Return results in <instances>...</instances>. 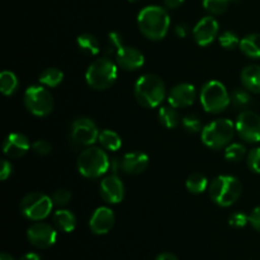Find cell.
Masks as SVG:
<instances>
[{
	"mask_svg": "<svg viewBox=\"0 0 260 260\" xmlns=\"http://www.w3.org/2000/svg\"><path fill=\"white\" fill-rule=\"evenodd\" d=\"M183 126L190 134H197V132H202V122L198 118L197 116H193V114H189V116H185L182 121Z\"/></svg>",
	"mask_w": 260,
	"mask_h": 260,
	"instance_id": "34",
	"label": "cell"
},
{
	"mask_svg": "<svg viewBox=\"0 0 260 260\" xmlns=\"http://www.w3.org/2000/svg\"><path fill=\"white\" fill-rule=\"evenodd\" d=\"M240 38L236 33L231 32V30H225L218 36V42L226 50H233L236 46H240Z\"/></svg>",
	"mask_w": 260,
	"mask_h": 260,
	"instance_id": "32",
	"label": "cell"
},
{
	"mask_svg": "<svg viewBox=\"0 0 260 260\" xmlns=\"http://www.w3.org/2000/svg\"><path fill=\"white\" fill-rule=\"evenodd\" d=\"M76 43L78 47L83 51L85 55L95 56L101 52V45L95 36L90 35V33H83L76 38Z\"/></svg>",
	"mask_w": 260,
	"mask_h": 260,
	"instance_id": "23",
	"label": "cell"
},
{
	"mask_svg": "<svg viewBox=\"0 0 260 260\" xmlns=\"http://www.w3.org/2000/svg\"><path fill=\"white\" fill-rule=\"evenodd\" d=\"M155 260H179V259H178L177 256L172 253H162V254H160V255H157Z\"/></svg>",
	"mask_w": 260,
	"mask_h": 260,
	"instance_id": "44",
	"label": "cell"
},
{
	"mask_svg": "<svg viewBox=\"0 0 260 260\" xmlns=\"http://www.w3.org/2000/svg\"><path fill=\"white\" fill-rule=\"evenodd\" d=\"M246 154V149L241 144H230L225 147V157L229 161H240Z\"/></svg>",
	"mask_w": 260,
	"mask_h": 260,
	"instance_id": "31",
	"label": "cell"
},
{
	"mask_svg": "<svg viewBox=\"0 0 260 260\" xmlns=\"http://www.w3.org/2000/svg\"><path fill=\"white\" fill-rule=\"evenodd\" d=\"M240 50L245 56L250 58H260V35L259 33H250L241 38Z\"/></svg>",
	"mask_w": 260,
	"mask_h": 260,
	"instance_id": "22",
	"label": "cell"
},
{
	"mask_svg": "<svg viewBox=\"0 0 260 260\" xmlns=\"http://www.w3.org/2000/svg\"><path fill=\"white\" fill-rule=\"evenodd\" d=\"M210 197L220 207H230L240 198L243 185L233 175H218L208 187Z\"/></svg>",
	"mask_w": 260,
	"mask_h": 260,
	"instance_id": "3",
	"label": "cell"
},
{
	"mask_svg": "<svg viewBox=\"0 0 260 260\" xmlns=\"http://www.w3.org/2000/svg\"><path fill=\"white\" fill-rule=\"evenodd\" d=\"M96 124L89 118H78L71 123L70 139L74 146L89 147L98 140Z\"/></svg>",
	"mask_w": 260,
	"mask_h": 260,
	"instance_id": "10",
	"label": "cell"
},
{
	"mask_svg": "<svg viewBox=\"0 0 260 260\" xmlns=\"http://www.w3.org/2000/svg\"><path fill=\"white\" fill-rule=\"evenodd\" d=\"M249 223L260 233V206L251 211V213L249 215Z\"/></svg>",
	"mask_w": 260,
	"mask_h": 260,
	"instance_id": "39",
	"label": "cell"
},
{
	"mask_svg": "<svg viewBox=\"0 0 260 260\" xmlns=\"http://www.w3.org/2000/svg\"><path fill=\"white\" fill-rule=\"evenodd\" d=\"M231 103L236 107V108L245 109L251 104V95L249 93L248 89L244 88H236L230 93Z\"/></svg>",
	"mask_w": 260,
	"mask_h": 260,
	"instance_id": "29",
	"label": "cell"
},
{
	"mask_svg": "<svg viewBox=\"0 0 260 260\" xmlns=\"http://www.w3.org/2000/svg\"><path fill=\"white\" fill-rule=\"evenodd\" d=\"M101 196L107 203L117 205L124 197V185L117 174H111L101 183Z\"/></svg>",
	"mask_w": 260,
	"mask_h": 260,
	"instance_id": "14",
	"label": "cell"
},
{
	"mask_svg": "<svg viewBox=\"0 0 260 260\" xmlns=\"http://www.w3.org/2000/svg\"><path fill=\"white\" fill-rule=\"evenodd\" d=\"M231 0H203V8L213 15L222 14L228 10Z\"/></svg>",
	"mask_w": 260,
	"mask_h": 260,
	"instance_id": "30",
	"label": "cell"
},
{
	"mask_svg": "<svg viewBox=\"0 0 260 260\" xmlns=\"http://www.w3.org/2000/svg\"><path fill=\"white\" fill-rule=\"evenodd\" d=\"M134 94L136 101L145 108H155L165 98V85L159 76L145 74L135 83Z\"/></svg>",
	"mask_w": 260,
	"mask_h": 260,
	"instance_id": "2",
	"label": "cell"
},
{
	"mask_svg": "<svg viewBox=\"0 0 260 260\" xmlns=\"http://www.w3.org/2000/svg\"><path fill=\"white\" fill-rule=\"evenodd\" d=\"M244 88L255 94H260V66L249 65L243 69L240 74Z\"/></svg>",
	"mask_w": 260,
	"mask_h": 260,
	"instance_id": "20",
	"label": "cell"
},
{
	"mask_svg": "<svg viewBox=\"0 0 260 260\" xmlns=\"http://www.w3.org/2000/svg\"><path fill=\"white\" fill-rule=\"evenodd\" d=\"M229 223L235 229H243L249 223V216L244 212H235L229 218Z\"/></svg>",
	"mask_w": 260,
	"mask_h": 260,
	"instance_id": "37",
	"label": "cell"
},
{
	"mask_svg": "<svg viewBox=\"0 0 260 260\" xmlns=\"http://www.w3.org/2000/svg\"><path fill=\"white\" fill-rule=\"evenodd\" d=\"M200 99L203 109L208 113H221L231 103L230 93L226 86L217 80H210L202 86Z\"/></svg>",
	"mask_w": 260,
	"mask_h": 260,
	"instance_id": "7",
	"label": "cell"
},
{
	"mask_svg": "<svg viewBox=\"0 0 260 260\" xmlns=\"http://www.w3.org/2000/svg\"><path fill=\"white\" fill-rule=\"evenodd\" d=\"M52 198L45 193L33 192L25 196L20 202V212L24 217L32 221H42L48 217L52 211Z\"/></svg>",
	"mask_w": 260,
	"mask_h": 260,
	"instance_id": "8",
	"label": "cell"
},
{
	"mask_svg": "<svg viewBox=\"0 0 260 260\" xmlns=\"http://www.w3.org/2000/svg\"><path fill=\"white\" fill-rule=\"evenodd\" d=\"M246 162H248V167L251 172L260 174V147L250 150L248 157H246Z\"/></svg>",
	"mask_w": 260,
	"mask_h": 260,
	"instance_id": "35",
	"label": "cell"
},
{
	"mask_svg": "<svg viewBox=\"0 0 260 260\" xmlns=\"http://www.w3.org/2000/svg\"><path fill=\"white\" fill-rule=\"evenodd\" d=\"M53 223L63 233H73L76 228V217L71 211L57 210L53 213Z\"/></svg>",
	"mask_w": 260,
	"mask_h": 260,
	"instance_id": "21",
	"label": "cell"
},
{
	"mask_svg": "<svg viewBox=\"0 0 260 260\" xmlns=\"http://www.w3.org/2000/svg\"><path fill=\"white\" fill-rule=\"evenodd\" d=\"M114 221H116V217L111 208L98 207L91 215L89 228H90L91 233H94L95 235H104L112 230V228L114 226Z\"/></svg>",
	"mask_w": 260,
	"mask_h": 260,
	"instance_id": "16",
	"label": "cell"
},
{
	"mask_svg": "<svg viewBox=\"0 0 260 260\" xmlns=\"http://www.w3.org/2000/svg\"><path fill=\"white\" fill-rule=\"evenodd\" d=\"M175 33H177L178 37L180 38H185L189 33V25L185 24V23H180L175 27Z\"/></svg>",
	"mask_w": 260,
	"mask_h": 260,
	"instance_id": "41",
	"label": "cell"
},
{
	"mask_svg": "<svg viewBox=\"0 0 260 260\" xmlns=\"http://www.w3.org/2000/svg\"><path fill=\"white\" fill-rule=\"evenodd\" d=\"M218 29H220V25H218L217 20L211 17V15H208V17L202 18L194 25L193 37H194L197 45L206 47V46H210L216 40L218 35Z\"/></svg>",
	"mask_w": 260,
	"mask_h": 260,
	"instance_id": "13",
	"label": "cell"
},
{
	"mask_svg": "<svg viewBox=\"0 0 260 260\" xmlns=\"http://www.w3.org/2000/svg\"><path fill=\"white\" fill-rule=\"evenodd\" d=\"M137 25L146 38L159 41L167 36L170 27V17L159 5H149L137 15Z\"/></svg>",
	"mask_w": 260,
	"mask_h": 260,
	"instance_id": "1",
	"label": "cell"
},
{
	"mask_svg": "<svg viewBox=\"0 0 260 260\" xmlns=\"http://www.w3.org/2000/svg\"><path fill=\"white\" fill-rule=\"evenodd\" d=\"M0 260H14V258H13L10 254L8 253H2V255H0Z\"/></svg>",
	"mask_w": 260,
	"mask_h": 260,
	"instance_id": "46",
	"label": "cell"
},
{
	"mask_svg": "<svg viewBox=\"0 0 260 260\" xmlns=\"http://www.w3.org/2000/svg\"><path fill=\"white\" fill-rule=\"evenodd\" d=\"M121 162L122 172L128 175H136L146 169L147 165H149V156L144 152H128L122 157Z\"/></svg>",
	"mask_w": 260,
	"mask_h": 260,
	"instance_id": "19",
	"label": "cell"
},
{
	"mask_svg": "<svg viewBox=\"0 0 260 260\" xmlns=\"http://www.w3.org/2000/svg\"><path fill=\"white\" fill-rule=\"evenodd\" d=\"M129 3H137V2H140V0H128Z\"/></svg>",
	"mask_w": 260,
	"mask_h": 260,
	"instance_id": "47",
	"label": "cell"
},
{
	"mask_svg": "<svg viewBox=\"0 0 260 260\" xmlns=\"http://www.w3.org/2000/svg\"><path fill=\"white\" fill-rule=\"evenodd\" d=\"M30 144L29 140L27 139V136H24L23 134H14L8 135L7 139L4 140V144H3V151L7 155L8 157H12V159H18V157L24 156L25 154L29 150Z\"/></svg>",
	"mask_w": 260,
	"mask_h": 260,
	"instance_id": "18",
	"label": "cell"
},
{
	"mask_svg": "<svg viewBox=\"0 0 260 260\" xmlns=\"http://www.w3.org/2000/svg\"><path fill=\"white\" fill-rule=\"evenodd\" d=\"M19 260H41V256L36 253H27L22 256Z\"/></svg>",
	"mask_w": 260,
	"mask_h": 260,
	"instance_id": "45",
	"label": "cell"
},
{
	"mask_svg": "<svg viewBox=\"0 0 260 260\" xmlns=\"http://www.w3.org/2000/svg\"><path fill=\"white\" fill-rule=\"evenodd\" d=\"M185 187L193 194H201L210 187V184H208V180L205 175L201 174V173H193L188 177Z\"/></svg>",
	"mask_w": 260,
	"mask_h": 260,
	"instance_id": "27",
	"label": "cell"
},
{
	"mask_svg": "<svg viewBox=\"0 0 260 260\" xmlns=\"http://www.w3.org/2000/svg\"><path fill=\"white\" fill-rule=\"evenodd\" d=\"M196 88L194 85L188 83L178 84L170 90L168 95V103L174 108H185L194 103Z\"/></svg>",
	"mask_w": 260,
	"mask_h": 260,
	"instance_id": "17",
	"label": "cell"
},
{
	"mask_svg": "<svg viewBox=\"0 0 260 260\" xmlns=\"http://www.w3.org/2000/svg\"><path fill=\"white\" fill-rule=\"evenodd\" d=\"M71 197H73V194H71L70 190L58 189L53 193L51 198H52L53 205L58 206V207H62V206H66L69 202H70Z\"/></svg>",
	"mask_w": 260,
	"mask_h": 260,
	"instance_id": "36",
	"label": "cell"
},
{
	"mask_svg": "<svg viewBox=\"0 0 260 260\" xmlns=\"http://www.w3.org/2000/svg\"><path fill=\"white\" fill-rule=\"evenodd\" d=\"M111 159L104 150L89 146L81 151L78 157V170L83 177L99 178L109 170Z\"/></svg>",
	"mask_w": 260,
	"mask_h": 260,
	"instance_id": "5",
	"label": "cell"
},
{
	"mask_svg": "<svg viewBox=\"0 0 260 260\" xmlns=\"http://www.w3.org/2000/svg\"><path fill=\"white\" fill-rule=\"evenodd\" d=\"M117 66L118 65L108 57L96 58L89 65L85 73L88 85L95 90H106L111 88L118 76Z\"/></svg>",
	"mask_w": 260,
	"mask_h": 260,
	"instance_id": "4",
	"label": "cell"
},
{
	"mask_svg": "<svg viewBox=\"0 0 260 260\" xmlns=\"http://www.w3.org/2000/svg\"><path fill=\"white\" fill-rule=\"evenodd\" d=\"M32 149L37 155L45 156V155L50 154L51 150H52V146H51L50 142L46 141V140H37L36 142H33Z\"/></svg>",
	"mask_w": 260,
	"mask_h": 260,
	"instance_id": "38",
	"label": "cell"
},
{
	"mask_svg": "<svg viewBox=\"0 0 260 260\" xmlns=\"http://www.w3.org/2000/svg\"><path fill=\"white\" fill-rule=\"evenodd\" d=\"M19 81H18L17 75L12 71H3L0 74V89L4 95H12L17 91Z\"/></svg>",
	"mask_w": 260,
	"mask_h": 260,
	"instance_id": "28",
	"label": "cell"
},
{
	"mask_svg": "<svg viewBox=\"0 0 260 260\" xmlns=\"http://www.w3.org/2000/svg\"><path fill=\"white\" fill-rule=\"evenodd\" d=\"M25 108L28 112L37 117H46L52 112L53 98L50 91L42 85H32L25 90L24 96Z\"/></svg>",
	"mask_w": 260,
	"mask_h": 260,
	"instance_id": "9",
	"label": "cell"
},
{
	"mask_svg": "<svg viewBox=\"0 0 260 260\" xmlns=\"http://www.w3.org/2000/svg\"><path fill=\"white\" fill-rule=\"evenodd\" d=\"M119 169L122 170V162L121 160H118L117 157L111 159V165H109V170L112 172V174H117L119 172Z\"/></svg>",
	"mask_w": 260,
	"mask_h": 260,
	"instance_id": "42",
	"label": "cell"
},
{
	"mask_svg": "<svg viewBox=\"0 0 260 260\" xmlns=\"http://www.w3.org/2000/svg\"><path fill=\"white\" fill-rule=\"evenodd\" d=\"M40 83L47 88H56L60 85L63 80V73L56 68H48L41 73Z\"/></svg>",
	"mask_w": 260,
	"mask_h": 260,
	"instance_id": "26",
	"label": "cell"
},
{
	"mask_svg": "<svg viewBox=\"0 0 260 260\" xmlns=\"http://www.w3.org/2000/svg\"><path fill=\"white\" fill-rule=\"evenodd\" d=\"M98 141L103 149L109 150V151H117L122 146V140L119 135L112 129H103L99 132Z\"/></svg>",
	"mask_w": 260,
	"mask_h": 260,
	"instance_id": "24",
	"label": "cell"
},
{
	"mask_svg": "<svg viewBox=\"0 0 260 260\" xmlns=\"http://www.w3.org/2000/svg\"><path fill=\"white\" fill-rule=\"evenodd\" d=\"M239 136L246 142L255 144L260 141V116L253 111H243L235 123Z\"/></svg>",
	"mask_w": 260,
	"mask_h": 260,
	"instance_id": "11",
	"label": "cell"
},
{
	"mask_svg": "<svg viewBox=\"0 0 260 260\" xmlns=\"http://www.w3.org/2000/svg\"><path fill=\"white\" fill-rule=\"evenodd\" d=\"M28 241L38 249H48L55 245L57 240V233L51 225L45 222H37L27 230Z\"/></svg>",
	"mask_w": 260,
	"mask_h": 260,
	"instance_id": "12",
	"label": "cell"
},
{
	"mask_svg": "<svg viewBox=\"0 0 260 260\" xmlns=\"http://www.w3.org/2000/svg\"><path fill=\"white\" fill-rule=\"evenodd\" d=\"M177 108L172 106L160 107L159 109V121L167 128H175L179 124L180 117L178 112L175 111Z\"/></svg>",
	"mask_w": 260,
	"mask_h": 260,
	"instance_id": "25",
	"label": "cell"
},
{
	"mask_svg": "<svg viewBox=\"0 0 260 260\" xmlns=\"http://www.w3.org/2000/svg\"><path fill=\"white\" fill-rule=\"evenodd\" d=\"M235 127L231 119L220 118L203 127L201 132L202 142L212 150H220L231 142Z\"/></svg>",
	"mask_w": 260,
	"mask_h": 260,
	"instance_id": "6",
	"label": "cell"
},
{
	"mask_svg": "<svg viewBox=\"0 0 260 260\" xmlns=\"http://www.w3.org/2000/svg\"><path fill=\"white\" fill-rule=\"evenodd\" d=\"M116 63L127 71L139 70L145 63V56L135 47L123 45L116 53Z\"/></svg>",
	"mask_w": 260,
	"mask_h": 260,
	"instance_id": "15",
	"label": "cell"
},
{
	"mask_svg": "<svg viewBox=\"0 0 260 260\" xmlns=\"http://www.w3.org/2000/svg\"><path fill=\"white\" fill-rule=\"evenodd\" d=\"M10 174H12V164L8 160H3L2 168H0V179L7 180Z\"/></svg>",
	"mask_w": 260,
	"mask_h": 260,
	"instance_id": "40",
	"label": "cell"
},
{
	"mask_svg": "<svg viewBox=\"0 0 260 260\" xmlns=\"http://www.w3.org/2000/svg\"><path fill=\"white\" fill-rule=\"evenodd\" d=\"M164 3L169 9H175V8H179L184 3V0H164Z\"/></svg>",
	"mask_w": 260,
	"mask_h": 260,
	"instance_id": "43",
	"label": "cell"
},
{
	"mask_svg": "<svg viewBox=\"0 0 260 260\" xmlns=\"http://www.w3.org/2000/svg\"><path fill=\"white\" fill-rule=\"evenodd\" d=\"M123 45L124 43H123V38H122V36L117 32H111L108 35V43H107L106 52L108 53L109 56L112 55L116 56L117 51H118Z\"/></svg>",
	"mask_w": 260,
	"mask_h": 260,
	"instance_id": "33",
	"label": "cell"
}]
</instances>
